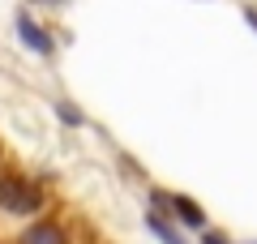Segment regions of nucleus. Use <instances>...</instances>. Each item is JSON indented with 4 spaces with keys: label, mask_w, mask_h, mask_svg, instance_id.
I'll list each match as a JSON object with an SVG mask.
<instances>
[{
    "label": "nucleus",
    "mask_w": 257,
    "mask_h": 244,
    "mask_svg": "<svg viewBox=\"0 0 257 244\" xmlns=\"http://www.w3.org/2000/svg\"><path fill=\"white\" fill-rule=\"evenodd\" d=\"M248 244H257V240H248Z\"/></svg>",
    "instance_id": "11"
},
{
    "label": "nucleus",
    "mask_w": 257,
    "mask_h": 244,
    "mask_svg": "<svg viewBox=\"0 0 257 244\" xmlns=\"http://www.w3.org/2000/svg\"><path fill=\"white\" fill-rule=\"evenodd\" d=\"M47 206V189L43 180L26 172H5L0 176V210L5 214H39Z\"/></svg>",
    "instance_id": "1"
},
{
    "label": "nucleus",
    "mask_w": 257,
    "mask_h": 244,
    "mask_svg": "<svg viewBox=\"0 0 257 244\" xmlns=\"http://www.w3.org/2000/svg\"><path fill=\"white\" fill-rule=\"evenodd\" d=\"M146 227H150V235H155L159 244H189L180 231H176V223L167 214H155V210H146Z\"/></svg>",
    "instance_id": "5"
},
{
    "label": "nucleus",
    "mask_w": 257,
    "mask_h": 244,
    "mask_svg": "<svg viewBox=\"0 0 257 244\" xmlns=\"http://www.w3.org/2000/svg\"><path fill=\"white\" fill-rule=\"evenodd\" d=\"M39 5H52V9H60V5H69V0H39Z\"/></svg>",
    "instance_id": "9"
},
{
    "label": "nucleus",
    "mask_w": 257,
    "mask_h": 244,
    "mask_svg": "<svg viewBox=\"0 0 257 244\" xmlns=\"http://www.w3.org/2000/svg\"><path fill=\"white\" fill-rule=\"evenodd\" d=\"M18 244H69V231L60 223H30L18 235Z\"/></svg>",
    "instance_id": "4"
},
{
    "label": "nucleus",
    "mask_w": 257,
    "mask_h": 244,
    "mask_svg": "<svg viewBox=\"0 0 257 244\" xmlns=\"http://www.w3.org/2000/svg\"><path fill=\"white\" fill-rule=\"evenodd\" d=\"M244 22H248L253 30H257V9H244Z\"/></svg>",
    "instance_id": "8"
},
{
    "label": "nucleus",
    "mask_w": 257,
    "mask_h": 244,
    "mask_svg": "<svg viewBox=\"0 0 257 244\" xmlns=\"http://www.w3.org/2000/svg\"><path fill=\"white\" fill-rule=\"evenodd\" d=\"M56 116H60L64 120V125H69V129H77V125H82V107H73V103H69V99H60V103H56Z\"/></svg>",
    "instance_id": "6"
},
{
    "label": "nucleus",
    "mask_w": 257,
    "mask_h": 244,
    "mask_svg": "<svg viewBox=\"0 0 257 244\" xmlns=\"http://www.w3.org/2000/svg\"><path fill=\"white\" fill-rule=\"evenodd\" d=\"M172 218H176V223H184L189 231H206V223H210L206 210L197 206L193 197H184V193H172Z\"/></svg>",
    "instance_id": "3"
},
{
    "label": "nucleus",
    "mask_w": 257,
    "mask_h": 244,
    "mask_svg": "<svg viewBox=\"0 0 257 244\" xmlns=\"http://www.w3.org/2000/svg\"><path fill=\"white\" fill-rule=\"evenodd\" d=\"M13 26H18V39H22V43H26L35 56H52V52H56V39H52V30H47L43 22H35L26 9H22L18 18H13Z\"/></svg>",
    "instance_id": "2"
},
{
    "label": "nucleus",
    "mask_w": 257,
    "mask_h": 244,
    "mask_svg": "<svg viewBox=\"0 0 257 244\" xmlns=\"http://www.w3.org/2000/svg\"><path fill=\"white\" fill-rule=\"evenodd\" d=\"M202 244H231L227 235H219V231H202Z\"/></svg>",
    "instance_id": "7"
},
{
    "label": "nucleus",
    "mask_w": 257,
    "mask_h": 244,
    "mask_svg": "<svg viewBox=\"0 0 257 244\" xmlns=\"http://www.w3.org/2000/svg\"><path fill=\"white\" fill-rule=\"evenodd\" d=\"M0 163H5V146H0Z\"/></svg>",
    "instance_id": "10"
}]
</instances>
